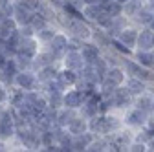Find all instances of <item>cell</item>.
<instances>
[{
	"instance_id": "cell-1",
	"label": "cell",
	"mask_w": 154,
	"mask_h": 152,
	"mask_svg": "<svg viewBox=\"0 0 154 152\" xmlns=\"http://www.w3.org/2000/svg\"><path fill=\"white\" fill-rule=\"evenodd\" d=\"M13 83L17 84V88H20L24 92L35 90V86H37V75L31 70H18L17 75H15V79H13Z\"/></svg>"
},
{
	"instance_id": "cell-2",
	"label": "cell",
	"mask_w": 154,
	"mask_h": 152,
	"mask_svg": "<svg viewBox=\"0 0 154 152\" xmlns=\"http://www.w3.org/2000/svg\"><path fill=\"white\" fill-rule=\"evenodd\" d=\"M83 101H85V96L81 90H72L63 96V105H66V108H77L83 105Z\"/></svg>"
},
{
	"instance_id": "cell-3",
	"label": "cell",
	"mask_w": 154,
	"mask_h": 152,
	"mask_svg": "<svg viewBox=\"0 0 154 152\" xmlns=\"http://www.w3.org/2000/svg\"><path fill=\"white\" fill-rule=\"evenodd\" d=\"M92 130L97 132V134H106V132H110L114 126H116V121H112V117H97L92 121Z\"/></svg>"
},
{
	"instance_id": "cell-4",
	"label": "cell",
	"mask_w": 154,
	"mask_h": 152,
	"mask_svg": "<svg viewBox=\"0 0 154 152\" xmlns=\"http://www.w3.org/2000/svg\"><path fill=\"white\" fill-rule=\"evenodd\" d=\"M13 18H15L17 26H24V24H29V20H31V11H29V9H26L24 6H20L18 2H15Z\"/></svg>"
},
{
	"instance_id": "cell-5",
	"label": "cell",
	"mask_w": 154,
	"mask_h": 152,
	"mask_svg": "<svg viewBox=\"0 0 154 152\" xmlns=\"http://www.w3.org/2000/svg\"><path fill=\"white\" fill-rule=\"evenodd\" d=\"M37 83H48L51 79H55V75H57V70L53 68V64H48V66H42V68H38L37 70Z\"/></svg>"
},
{
	"instance_id": "cell-6",
	"label": "cell",
	"mask_w": 154,
	"mask_h": 152,
	"mask_svg": "<svg viewBox=\"0 0 154 152\" xmlns=\"http://www.w3.org/2000/svg\"><path fill=\"white\" fill-rule=\"evenodd\" d=\"M64 64L70 70H81L83 68V57L79 51H68V55H64Z\"/></svg>"
},
{
	"instance_id": "cell-7",
	"label": "cell",
	"mask_w": 154,
	"mask_h": 152,
	"mask_svg": "<svg viewBox=\"0 0 154 152\" xmlns=\"http://www.w3.org/2000/svg\"><path fill=\"white\" fill-rule=\"evenodd\" d=\"M68 28H70V31H73L75 37H81V39H86V37L90 35L88 26H85L79 18H73V20H70V22H68Z\"/></svg>"
},
{
	"instance_id": "cell-8",
	"label": "cell",
	"mask_w": 154,
	"mask_h": 152,
	"mask_svg": "<svg viewBox=\"0 0 154 152\" xmlns=\"http://www.w3.org/2000/svg\"><path fill=\"white\" fill-rule=\"evenodd\" d=\"M68 130H70V134H73V136L85 134V130H86L85 119H83V117H73V119L70 121V125H68Z\"/></svg>"
},
{
	"instance_id": "cell-9",
	"label": "cell",
	"mask_w": 154,
	"mask_h": 152,
	"mask_svg": "<svg viewBox=\"0 0 154 152\" xmlns=\"http://www.w3.org/2000/svg\"><path fill=\"white\" fill-rule=\"evenodd\" d=\"M73 117H75L73 108H66V110H63V112H57V119H55V123L64 128V126L70 125V121H72Z\"/></svg>"
},
{
	"instance_id": "cell-10",
	"label": "cell",
	"mask_w": 154,
	"mask_h": 152,
	"mask_svg": "<svg viewBox=\"0 0 154 152\" xmlns=\"http://www.w3.org/2000/svg\"><path fill=\"white\" fill-rule=\"evenodd\" d=\"M136 42L140 44V48L150 50V48L154 46V33H152V31H141V35L136 39Z\"/></svg>"
},
{
	"instance_id": "cell-11",
	"label": "cell",
	"mask_w": 154,
	"mask_h": 152,
	"mask_svg": "<svg viewBox=\"0 0 154 152\" xmlns=\"http://www.w3.org/2000/svg\"><path fill=\"white\" fill-rule=\"evenodd\" d=\"M29 24L33 26V29H35V31H38V29H42V28H46V26H48V18H46L41 11H38V13H37V11H33V13H31V20H29Z\"/></svg>"
},
{
	"instance_id": "cell-12",
	"label": "cell",
	"mask_w": 154,
	"mask_h": 152,
	"mask_svg": "<svg viewBox=\"0 0 154 152\" xmlns=\"http://www.w3.org/2000/svg\"><path fill=\"white\" fill-rule=\"evenodd\" d=\"M97 55H99V51H97V46H94V44H85V46H83L81 57H83V59H85L88 64H92V61H94Z\"/></svg>"
},
{
	"instance_id": "cell-13",
	"label": "cell",
	"mask_w": 154,
	"mask_h": 152,
	"mask_svg": "<svg viewBox=\"0 0 154 152\" xmlns=\"http://www.w3.org/2000/svg\"><path fill=\"white\" fill-rule=\"evenodd\" d=\"M24 90H20V88H17V90H13L11 93H9V105L13 106V108H18V106H20L22 105V101H24Z\"/></svg>"
},
{
	"instance_id": "cell-14",
	"label": "cell",
	"mask_w": 154,
	"mask_h": 152,
	"mask_svg": "<svg viewBox=\"0 0 154 152\" xmlns=\"http://www.w3.org/2000/svg\"><path fill=\"white\" fill-rule=\"evenodd\" d=\"M127 123H130V125H143L145 123V110L138 108V110L130 112L128 117H127Z\"/></svg>"
},
{
	"instance_id": "cell-15",
	"label": "cell",
	"mask_w": 154,
	"mask_h": 152,
	"mask_svg": "<svg viewBox=\"0 0 154 152\" xmlns=\"http://www.w3.org/2000/svg\"><path fill=\"white\" fill-rule=\"evenodd\" d=\"M55 77L59 79L61 83H64V84H73V83L77 81L75 73H73V70H70V68H66L64 71H57V75H55Z\"/></svg>"
},
{
	"instance_id": "cell-16",
	"label": "cell",
	"mask_w": 154,
	"mask_h": 152,
	"mask_svg": "<svg viewBox=\"0 0 154 152\" xmlns=\"http://www.w3.org/2000/svg\"><path fill=\"white\" fill-rule=\"evenodd\" d=\"M53 35H55V31L46 26V28H42V29L35 31V39H37L38 42H50V41L53 39Z\"/></svg>"
},
{
	"instance_id": "cell-17",
	"label": "cell",
	"mask_w": 154,
	"mask_h": 152,
	"mask_svg": "<svg viewBox=\"0 0 154 152\" xmlns=\"http://www.w3.org/2000/svg\"><path fill=\"white\" fill-rule=\"evenodd\" d=\"M13 136H15V125L0 123V139H2V141H9Z\"/></svg>"
},
{
	"instance_id": "cell-18",
	"label": "cell",
	"mask_w": 154,
	"mask_h": 152,
	"mask_svg": "<svg viewBox=\"0 0 154 152\" xmlns=\"http://www.w3.org/2000/svg\"><path fill=\"white\" fill-rule=\"evenodd\" d=\"M112 97H114L116 106H125L128 103V92L127 90H114Z\"/></svg>"
},
{
	"instance_id": "cell-19",
	"label": "cell",
	"mask_w": 154,
	"mask_h": 152,
	"mask_svg": "<svg viewBox=\"0 0 154 152\" xmlns=\"http://www.w3.org/2000/svg\"><path fill=\"white\" fill-rule=\"evenodd\" d=\"M136 39H138V35H136L134 29H123V33H121V42L123 44L134 46V44H136Z\"/></svg>"
},
{
	"instance_id": "cell-20",
	"label": "cell",
	"mask_w": 154,
	"mask_h": 152,
	"mask_svg": "<svg viewBox=\"0 0 154 152\" xmlns=\"http://www.w3.org/2000/svg\"><path fill=\"white\" fill-rule=\"evenodd\" d=\"M141 9V0H127L125 2V13L127 15H134Z\"/></svg>"
},
{
	"instance_id": "cell-21",
	"label": "cell",
	"mask_w": 154,
	"mask_h": 152,
	"mask_svg": "<svg viewBox=\"0 0 154 152\" xmlns=\"http://www.w3.org/2000/svg\"><path fill=\"white\" fill-rule=\"evenodd\" d=\"M61 105H63V93H59V92H50L48 106H51V108H59Z\"/></svg>"
},
{
	"instance_id": "cell-22",
	"label": "cell",
	"mask_w": 154,
	"mask_h": 152,
	"mask_svg": "<svg viewBox=\"0 0 154 152\" xmlns=\"http://www.w3.org/2000/svg\"><path fill=\"white\" fill-rule=\"evenodd\" d=\"M17 2L33 13V11H38V8H41V4H42V0H17Z\"/></svg>"
},
{
	"instance_id": "cell-23",
	"label": "cell",
	"mask_w": 154,
	"mask_h": 152,
	"mask_svg": "<svg viewBox=\"0 0 154 152\" xmlns=\"http://www.w3.org/2000/svg\"><path fill=\"white\" fill-rule=\"evenodd\" d=\"M128 92L130 93H143V90H145V86H143V83L141 81H138V79H132V81H128Z\"/></svg>"
},
{
	"instance_id": "cell-24",
	"label": "cell",
	"mask_w": 154,
	"mask_h": 152,
	"mask_svg": "<svg viewBox=\"0 0 154 152\" xmlns=\"http://www.w3.org/2000/svg\"><path fill=\"white\" fill-rule=\"evenodd\" d=\"M108 79H110L114 84H121V83H123V71L118 70V68L110 70V71H108Z\"/></svg>"
},
{
	"instance_id": "cell-25",
	"label": "cell",
	"mask_w": 154,
	"mask_h": 152,
	"mask_svg": "<svg viewBox=\"0 0 154 152\" xmlns=\"http://www.w3.org/2000/svg\"><path fill=\"white\" fill-rule=\"evenodd\" d=\"M13 11H15V2L9 0L6 6L0 8V17H2V18H9V17H13Z\"/></svg>"
},
{
	"instance_id": "cell-26",
	"label": "cell",
	"mask_w": 154,
	"mask_h": 152,
	"mask_svg": "<svg viewBox=\"0 0 154 152\" xmlns=\"http://www.w3.org/2000/svg\"><path fill=\"white\" fill-rule=\"evenodd\" d=\"M99 13H101V8L97 4H88V8L85 9V17H88V18H97Z\"/></svg>"
},
{
	"instance_id": "cell-27",
	"label": "cell",
	"mask_w": 154,
	"mask_h": 152,
	"mask_svg": "<svg viewBox=\"0 0 154 152\" xmlns=\"http://www.w3.org/2000/svg\"><path fill=\"white\" fill-rule=\"evenodd\" d=\"M83 114H85L86 117H94L95 114H97V106L92 105V103L88 101V103H85V105H83Z\"/></svg>"
},
{
	"instance_id": "cell-28",
	"label": "cell",
	"mask_w": 154,
	"mask_h": 152,
	"mask_svg": "<svg viewBox=\"0 0 154 152\" xmlns=\"http://www.w3.org/2000/svg\"><path fill=\"white\" fill-rule=\"evenodd\" d=\"M18 33L22 37H35V29L31 24H24V26H18Z\"/></svg>"
},
{
	"instance_id": "cell-29",
	"label": "cell",
	"mask_w": 154,
	"mask_h": 152,
	"mask_svg": "<svg viewBox=\"0 0 154 152\" xmlns=\"http://www.w3.org/2000/svg\"><path fill=\"white\" fill-rule=\"evenodd\" d=\"M138 61H140V64H143V66H150V64H152V55L147 53V51H140Z\"/></svg>"
},
{
	"instance_id": "cell-30",
	"label": "cell",
	"mask_w": 154,
	"mask_h": 152,
	"mask_svg": "<svg viewBox=\"0 0 154 152\" xmlns=\"http://www.w3.org/2000/svg\"><path fill=\"white\" fill-rule=\"evenodd\" d=\"M152 17H154V15H152L150 11H145V9H143V11H141V9L138 11V20L143 22V24H149V22L152 20Z\"/></svg>"
},
{
	"instance_id": "cell-31",
	"label": "cell",
	"mask_w": 154,
	"mask_h": 152,
	"mask_svg": "<svg viewBox=\"0 0 154 152\" xmlns=\"http://www.w3.org/2000/svg\"><path fill=\"white\" fill-rule=\"evenodd\" d=\"M138 108H141V110H150L152 108V99H149V97H143V99H140L138 101Z\"/></svg>"
},
{
	"instance_id": "cell-32",
	"label": "cell",
	"mask_w": 154,
	"mask_h": 152,
	"mask_svg": "<svg viewBox=\"0 0 154 152\" xmlns=\"http://www.w3.org/2000/svg\"><path fill=\"white\" fill-rule=\"evenodd\" d=\"M8 99H9V92L6 90V84H0V105L8 103Z\"/></svg>"
},
{
	"instance_id": "cell-33",
	"label": "cell",
	"mask_w": 154,
	"mask_h": 152,
	"mask_svg": "<svg viewBox=\"0 0 154 152\" xmlns=\"http://www.w3.org/2000/svg\"><path fill=\"white\" fill-rule=\"evenodd\" d=\"M125 66H127V71H128L130 75H136V73H138V70H140V66H138V64H134L132 61H127V62H125Z\"/></svg>"
},
{
	"instance_id": "cell-34",
	"label": "cell",
	"mask_w": 154,
	"mask_h": 152,
	"mask_svg": "<svg viewBox=\"0 0 154 152\" xmlns=\"http://www.w3.org/2000/svg\"><path fill=\"white\" fill-rule=\"evenodd\" d=\"M114 46L118 48L119 51H123V53H128V46H125V44H119V42H114Z\"/></svg>"
},
{
	"instance_id": "cell-35",
	"label": "cell",
	"mask_w": 154,
	"mask_h": 152,
	"mask_svg": "<svg viewBox=\"0 0 154 152\" xmlns=\"http://www.w3.org/2000/svg\"><path fill=\"white\" fill-rule=\"evenodd\" d=\"M147 134H149V136H154V119L149 121V130H147Z\"/></svg>"
},
{
	"instance_id": "cell-36",
	"label": "cell",
	"mask_w": 154,
	"mask_h": 152,
	"mask_svg": "<svg viewBox=\"0 0 154 152\" xmlns=\"http://www.w3.org/2000/svg\"><path fill=\"white\" fill-rule=\"evenodd\" d=\"M130 150H134V152H138V150H145V147H143V143H141V145L138 143V145H132V147H130Z\"/></svg>"
},
{
	"instance_id": "cell-37",
	"label": "cell",
	"mask_w": 154,
	"mask_h": 152,
	"mask_svg": "<svg viewBox=\"0 0 154 152\" xmlns=\"http://www.w3.org/2000/svg\"><path fill=\"white\" fill-rule=\"evenodd\" d=\"M2 150H6V141L0 139V152H2Z\"/></svg>"
},
{
	"instance_id": "cell-38",
	"label": "cell",
	"mask_w": 154,
	"mask_h": 152,
	"mask_svg": "<svg viewBox=\"0 0 154 152\" xmlns=\"http://www.w3.org/2000/svg\"><path fill=\"white\" fill-rule=\"evenodd\" d=\"M81 2H85V4H97V0H81Z\"/></svg>"
},
{
	"instance_id": "cell-39",
	"label": "cell",
	"mask_w": 154,
	"mask_h": 152,
	"mask_svg": "<svg viewBox=\"0 0 154 152\" xmlns=\"http://www.w3.org/2000/svg\"><path fill=\"white\" fill-rule=\"evenodd\" d=\"M8 2H9V0H0V8H2V6H6Z\"/></svg>"
},
{
	"instance_id": "cell-40",
	"label": "cell",
	"mask_w": 154,
	"mask_h": 152,
	"mask_svg": "<svg viewBox=\"0 0 154 152\" xmlns=\"http://www.w3.org/2000/svg\"><path fill=\"white\" fill-rule=\"evenodd\" d=\"M116 2H118V4H125V2H127V0H116Z\"/></svg>"
},
{
	"instance_id": "cell-41",
	"label": "cell",
	"mask_w": 154,
	"mask_h": 152,
	"mask_svg": "<svg viewBox=\"0 0 154 152\" xmlns=\"http://www.w3.org/2000/svg\"><path fill=\"white\" fill-rule=\"evenodd\" d=\"M149 24H150V28H154V17H152V20H150Z\"/></svg>"
},
{
	"instance_id": "cell-42",
	"label": "cell",
	"mask_w": 154,
	"mask_h": 152,
	"mask_svg": "<svg viewBox=\"0 0 154 152\" xmlns=\"http://www.w3.org/2000/svg\"><path fill=\"white\" fill-rule=\"evenodd\" d=\"M150 147H152V150H154V141H152V143H150Z\"/></svg>"
},
{
	"instance_id": "cell-43",
	"label": "cell",
	"mask_w": 154,
	"mask_h": 152,
	"mask_svg": "<svg viewBox=\"0 0 154 152\" xmlns=\"http://www.w3.org/2000/svg\"><path fill=\"white\" fill-rule=\"evenodd\" d=\"M0 20H2V17H0Z\"/></svg>"
},
{
	"instance_id": "cell-44",
	"label": "cell",
	"mask_w": 154,
	"mask_h": 152,
	"mask_svg": "<svg viewBox=\"0 0 154 152\" xmlns=\"http://www.w3.org/2000/svg\"><path fill=\"white\" fill-rule=\"evenodd\" d=\"M152 2H154V0H152Z\"/></svg>"
}]
</instances>
